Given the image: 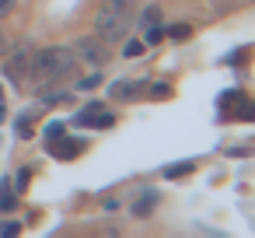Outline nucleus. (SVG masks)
<instances>
[{
	"label": "nucleus",
	"instance_id": "nucleus-1",
	"mask_svg": "<svg viewBox=\"0 0 255 238\" xmlns=\"http://www.w3.org/2000/svg\"><path fill=\"white\" fill-rule=\"evenodd\" d=\"M77 74V56L63 46H49V49H39L32 56V67H28V81H35V88H49L63 77H74Z\"/></svg>",
	"mask_w": 255,
	"mask_h": 238
},
{
	"label": "nucleus",
	"instance_id": "nucleus-2",
	"mask_svg": "<svg viewBox=\"0 0 255 238\" xmlns=\"http://www.w3.org/2000/svg\"><path fill=\"white\" fill-rule=\"evenodd\" d=\"M129 21L133 18H126V14H119V11H112V7L102 4L98 14H95V35L102 42H123L126 32H129Z\"/></svg>",
	"mask_w": 255,
	"mask_h": 238
},
{
	"label": "nucleus",
	"instance_id": "nucleus-3",
	"mask_svg": "<svg viewBox=\"0 0 255 238\" xmlns=\"http://www.w3.org/2000/svg\"><path fill=\"white\" fill-rule=\"evenodd\" d=\"M4 53H7V60H4V74H7V81H11L14 88H25V81H28V67H32V56H35L32 42L21 39L14 49H4Z\"/></svg>",
	"mask_w": 255,
	"mask_h": 238
},
{
	"label": "nucleus",
	"instance_id": "nucleus-4",
	"mask_svg": "<svg viewBox=\"0 0 255 238\" xmlns=\"http://www.w3.org/2000/svg\"><path fill=\"white\" fill-rule=\"evenodd\" d=\"M77 49H81V56L88 60V63H95V67H105L109 63V49H105V42L95 35H84V39H77Z\"/></svg>",
	"mask_w": 255,
	"mask_h": 238
},
{
	"label": "nucleus",
	"instance_id": "nucleus-5",
	"mask_svg": "<svg viewBox=\"0 0 255 238\" xmlns=\"http://www.w3.org/2000/svg\"><path fill=\"white\" fill-rule=\"evenodd\" d=\"M109 95H112L116 102H133V98H140V95H147V81H143V77H129V81H116V84L109 88Z\"/></svg>",
	"mask_w": 255,
	"mask_h": 238
},
{
	"label": "nucleus",
	"instance_id": "nucleus-6",
	"mask_svg": "<svg viewBox=\"0 0 255 238\" xmlns=\"http://www.w3.org/2000/svg\"><path fill=\"white\" fill-rule=\"evenodd\" d=\"M49 154H53V158H60V161H70V158H77V154H81V140H67V133H63V137L49 140Z\"/></svg>",
	"mask_w": 255,
	"mask_h": 238
},
{
	"label": "nucleus",
	"instance_id": "nucleus-7",
	"mask_svg": "<svg viewBox=\"0 0 255 238\" xmlns=\"http://www.w3.org/2000/svg\"><path fill=\"white\" fill-rule=\"evenodd\" d=\"M14 207H18V196H14L11 179H0V214H4V210H14Z\"/></svg>",
	"mask_w": 255,
	"mask_h": 238
},
{
	"label": "nucleus",
	"instance_id": "nucleus-8",
	"mask_svg": "<svg viewBox=\"0 0 255 238\" xmlns=\"http://www.w3.org/2000/svg\"><path fill=\"white\" fill-rule=\"evenodd\" d=\"M140 25H143V28L161 25V7H154V4H150V7H143V11H140Z\"/></svg>",
	"mask_w": 255,
	"mask_h": 238
},
{
	"label": "nucleus",
	"instance_id": "nucleus-9",
	"mask_svg": "<svg viewBox=\"0 0 255 238\" xmlns=\"http://www.w3.org/2000/svg\"><path fill=\"white\" fill-rule=\"evenodd\" d=\"M154 203H157V196H154V193L147 189V196H140V200H136V207H133V214H136V217H143L147 210H154Z\"/></svg>",
	"mask_w": 255,
	"mask_h": 238
},
{
	"label": "nucleus",
	"instance_id": "nucleus-10",
	"mask_svg": "<svg viewBox=\"0 0 255 238\" xmlns=\"http://www.w3.org/2000/svg\"><path fill=\"white\" fill-rule=\"evenodd\" d=\"M168 35H171L175 42H185V39L192 35V25H185V21H178V25H171V28H168Z\"/></svg>",
	"mask_w": 255,
	"mask_h": 238
},
{
	"label": "nucleus",
	"instance_id": "nucleus-11",
	"mask_svg": "<svg viewBox=\"0 0 255 238\" xmlns=\"http://www.w3.org/2000/svg\"><path fill=\"white\" fill-rule=\"evenodd\" d=\"M112 123H116V116H112V112H102V109H98V112L91 116V123H88V126H98V130H109Z\"/></svg>",
	"mask_w": 255,
	"mask_h": 238
},
{
	"label": "nucleus",
	"instance_id": "nucleus-12",
	"mask_svg": "<svg viewBox=\"0 0 255 238\" xmlns=\"http://www.w3.org/2000/svg\"><path fill=\"white\" fill-rule=\"evenodd\" d=\"M63 133H67V126H63V119H53V123H49V126L42 130V137H46V144H49V140H56V137H63Z\"/></svg>",
	"mask_w": 255,
	"mask_h": 238
},
{
	"label": "nucleus",
	"instance_id": "nucleus-13",
	"mask_svg": "<svg viewBox=\"0 0 255 238\" xmlns=\"http://www.w3.org/2000/svg\"><path fill=\"white\" fill-rule=\"evenodd\" d=\"M105 7H112V11H119V14H126V18H133V0H105Z\"/></svg>",
	"mask_w": 255,
	"mask_h": 238
},
{
	"label": "nucleus",
	"instance_id": "nucleus-14",
	"mask_svg": "<svg viewBox=\"0 0 255 238\" xmlns=\"http://www.w3.org/2000/svg\"><path fill=\"white\" fill-rule=\"evenodd\" d=\"M14 130H18L21 140H32V119H28V116H21V119L14 123Z\"/></svg>",
	"mask_w": 255,
	"mask_h": 238
},
{
	"label": "nucleus",
	"instance_id": "nucleus-15",
	"mask_svg": "<svg viewBox=\"0 0 255 238\" xmlns=\"http://www.w3.org/2000/svg\"><path fill=\"white\" fill-rule=\"evenodd\" d=\"M143 32H147V46H157V42L164 39V28H161V25H150V28H143Z\"/></svg>",
	"mask_w": 255,
	"mask_h": 238
},
{
	"label": "nucleus",
	"instance_id": "nucleus-16",
	"mask_svg": "<svg viewBox=\"0 0 255 238\" xmlns=\"http://www.w3.org/2000/svg\"><path fill=\"white\" fill-rule=\"evenodd\" d=\"M143 53V42H136V39H129L126 46H123V56H129V60H136Z\"/></svg>",
	"mask_w": 255,
	"mask_h": 238
},
{
	"label": "nucleus",
	"instance_id": "nucleus-17",
	"mask_svg": "<svg viewBox=\"0 0 255 238\" xmlns=\"http://www.w3.org/2000/svg\"><path fill=\"white\" fill-rule=\"evenodd\" d=\"M147 91H150L154 98H168V95H171V84H164V81H157V84H147Z\"/></svg>",
	"mask_w": 255,
	"mask_h": 238
},
{
	"label": "nucleus",
	"instance_id": "nucleus-18",
	"mask_svg": "<svg viewBox=\"0 0 255 238\" xmlns=\"http://www.w3.org/2000/svg\"><path fill=\"white\" fill-rule=\"evenodd\" d=\"M185 172H192V161H178V165L164 168V175H168V179H175V175H185Z\"/></svg>",
	"mask_w": 255,
	"mask_h": 238
},
{
	"label": "nucleus",
	"instance_id": "nucleus-19",
	"mask_svg": "<svg viewBox=\"0 0 255 238\" xmlns=\"http://www.w3.org/2000/svg\"><path fill=\"white\" fill-rule=\"evenodd\" d=\"M21 231V224L18 221H4V224H0V235H4V238H14Z\"/></svg>",
	"mask_w": 255,
	"mask_h": 238
},
{
	"label": "nucleus",
	"instance_id": "nucleus-20",
	"mask_svg": "<svg viewBox=\"0 0 255 238\" xmlns=\"http://www.w3.org/2000/svg\"><path fill=\"white\" fill-rule=\"evenodd\" d=\"M98 84H102V77H98V74H88L84 81H77V88H81V91H91V88H98Z\"/></svg>",
	"mask_w": 255,
	"mask_h": 238
},
{
	"label": "nucleus",
	"instance_id": "nucleus-21",
	"mask_svg": "<svg viewBox=\"0 0 255 238\" xmlns=\"http://www.w3.org/2000/svg\"><path fill=\"white\" fill-rule=\"evenodd\" d=\"M28 179H32V168H21V172H18V179H14V189H25V186H28Z\"/></svg>",
	"mask_w": 255,
	"mask_h": 238
},
{
	"label": "nucleus",
	"instance_id": "nucleus-22",
	"mask_svg": "<svg viewBox=\"0 0 255 238\" xmlns=\"http://www.w3.org/2000/svg\"><path fill=\"white\" fill-rule=\"evenodd\" d=\"M14 7H18V0H0V18H7Z\"/></svg>",
	"mask_w": 255,
	"mask_h": 238
},
{
	"label": "nucleus",
	"instance_id": "nucleus-23",
	"mask_svg": "<svg viewBox=\"0 0 255 238\" xmlns=\"http://www.w3.org/2000/svg\"><path fill=\"white\" fill-rule=\"evenodd\" d=\"M241 119H248V123H255V105H245V112H241Z\"/></svg>",
	"mask_w": 255,
	"mask_h": 238
},
{
	"label": "nucleus",
	"instance_id": "nucleus-24",
	"mask_svg": "<svg viewBox=\"0 0 255 238\" xmlns=\"http://www.w3.org/2000/svg\"><path fill=\"white\" fill-rule=\"evenodd\" d=\"M4 119H7V112H4V105H0V123H4Z\"/></svg>",
	"mask_w": 255,
	"mask_h": 238
}]
</instances>
